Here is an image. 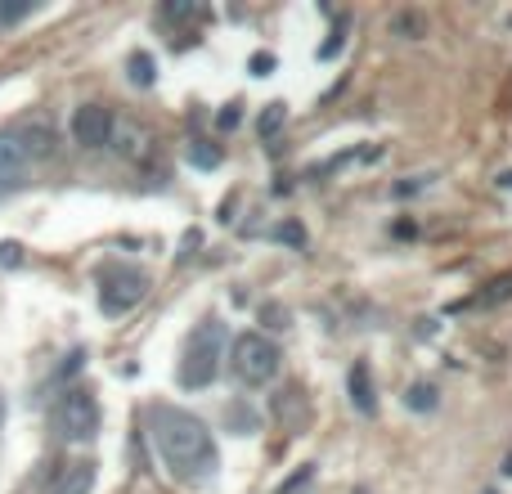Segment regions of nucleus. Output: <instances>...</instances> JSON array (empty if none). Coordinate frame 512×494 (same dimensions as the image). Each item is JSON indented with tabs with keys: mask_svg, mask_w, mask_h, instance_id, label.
<instances>
[{
	"mask_svg": "<svg viewBox=\"0 0 512 494\" xmlns=\"http://www.w3.org/2000/svg\"><path fill=\"white\" fill-rule=\"evenodd\" d=\"M499 185H504V189H512V171H508V176H504V180H499Z\"/></svg>",
	"mask_w": 512,
	"mask_h": 494,
	"instance_id": "obj_22",
	"label": "nucleus"
},
{
	"mask_svg": "<svg viewBox=\"0 0 512 494\" xmlns=\"http://www.w3.org/2000/svg\"><path fill=\"white\" fill-rule=\"evenodd\" d=\"M279 239H288V243H297V247H301V243H306V234H301L297 225H283V230H279Z\"/></svg>",
	"mask_w": 512,
	"mask_h": 494,
	"instance_id": "obj_18",
	"label": "nucleus"
},
{
	"mask_svg": "<svg viewBox=\"0 0 512 494\" xmlns=\"http://www.w3.org/2000/svg\"><path fill=\"white\" fill-rule=\"evenodd\" d=\"M279 364H283L279 346H274L265 333H239L234 337L230 369H234V378H239L243 387H265V382H274L279 378Z\"/></svg>",
	"mask_w": 512,
	"mask_h": 494,
	"instance_id": "obj_3",
	"label": "nucleus"
},
{
	"mask_svg": "<svg viewBox=\"0 0 512 494\" xmlns=\"http://www.w3.org/2000/svg\"><path fill=\"white\" fill-rule=\"evenodd\" d=\"M18 140H23V149H27V158L32 162H41V158H50L54 153V131L50 126H27V131H18Z\"/></svg>",
	"mask_w": 512,
	"mask_h": 494,
	"instance_id": "obj_10",
	"label": "nucleus"
},
{
	"mask_svg": "<svg viewBox=\"0 0 512 494\" xmlns=\"http://www.w3.org/2000/svg\"><path fill=\"white\" fill-rule=\"evenodd\" d=\"M283 122H288V104H270V108L261 113V122H256V131H261V140H270V135L279 131Z\"/></svg>",
	"mask_w": 512,
	"mask_h": 494,
	"instance_id": "obj_13",
	"label": "nucleus"
},
{
	"mask_svg": "<svg viewBox=\"0 0 512 494\" xmlns=\"http://www.w3.org/2000/svg\"><path fill=\"white\" fill-rule=\"evenodd\" d=\"M27 167H32V158H27L23 140H18L14 131H5V135H0V189L23 185Z\"/></svg>",
	"mask_w": 512,
	"mask_h": 494,
	"instance_id": "obj_7",
	"label": "nucleus"
},
{
	"mask_svg": "<svg viewBox=\"0 0 512 494\" xmlns=\"http://www.w3.org/2000/svg\"><path fill=\"white\" fill-rule=\"evenodd\" d=\"M54 423H59V436L63 441H95L99 436V400L90 396L86 387H68L59 400V409H54Z\"/></svg>",
	"mask_w": 512,
	"mask_h": 494,
	"instance_id": "obj_5",
	"label": "nucleus"
},
{
	"mask_svg": "<svg viewBox=\"0 0 512 494\" xmlns=\"http://www.w3.org/2000/svg\"><path fill=\"white\" fill-rule=\"evenodd\" d=\"M504 477H512V459H508V463H504Z\"/></svg>",
	"mask_w": 512,
	"mask_h": 494,
	"instance_id": "obj_23",
	"label": "nucleus"
},
{
	"mask_svg": "<svg viewBox=\"0 0 512 494\" xmlns=\"http://www.w3.org/2000/svg\"><path fill=\"white\" fill-rule=\"evenodd\" d=\"M113 108L104 104H81L77 113H72V140L81 144V149H104V144H113Z\"/></svg>",
	"mask_w": 512,
	"mask_h": 494,
	"instance_id": "obj_6",
	"label": "nucleus"
},
{
	"mask_svg": "<svg viewBox=\"0 0 512 494\" xmlns=\"http://www.w3.org/2000/svg\"><path fill=\"white\" fill-rule=\"evenodd\" d=\"M221 126H239V104L225 108V113H221Z\"/></svg>",
	"mask_w": 512,
	"mask_h": 494,
	"instance_id": "obj_21",
	"label": "nucleus"
},
{
	"mask_svg": "<svg viewBox=\"0 0 512 494\" xmlns=\"http://www.w3.org/2000/svg\"><path fill=\"white\" fill-rule=\"evenodd\" d=\"M221 360H225V324L221 319H203V324L189 333L185 342V355H180V387L189 391H203L216 382L221 373Z\"/></svg>",
	"mask_w": 512,
	"mask_h": 494,
	"instance_id": "obj_2",
	"label": "nucleus"
},
{
	"mask_svg": "<svg viewBox=\"0 0 512 494\" xmlns=\"http://www.w3.org/2000/svg\"><path fill=\"white\" fill-rule=\"evenodd\" d=\"M32 14V0H5L0 5V23H18V18Z\"/></svg>",
	"mask_w": 512,
	"mask_h": 494,
	"instance_id": "obj_15",
	"label": "nucleus"
},
{
	"mask_svg": "<svg viewBox=\"0 0 512 494\" xmlns=\"http://www.w3.org/2000/svg\"><path fill=\"white\" fill-rule=\"evenodd\" d=\"M131 81L135 86H153V59L149 54H131Z\"/></svg>",
	"mask_w": 512,
	"mask_h": 494,
	"instance_id": "obj_14",
	"label": "nucleus"
},
{
	"mask_svg": "<svg viewBox=\"0 0 512 494\" xmlns=\"http://www.w3.org/2000/svg\"><path fill=\"white\" fill-rule=\"evenodd\" d=\"M405 405L418 409V414H432V409H436V387H432V382H414V387L405 391Z\"/></svg>",
	"mask_w": 512,
	"mask_h": 494,
	"instance_id": "obj_12",
	"label": "nucleus"
},
{
	"mask_svg": "<svg viewBox=\"0 0 512 494\" xmlns=\"http://www.w3.org/2000/svg\"><path fill=\"white\" fill-rule=\"evenodd\" d=\"M90 490H95V463H68L45 494H90Z\"/></svg>",
	"mask_w": 512,
	"mask_h": 494,
	"instance_id": "obj_8",
	"label": "nucleus"
},
{
	"mask_svg": "<svg viewBox=\"0 0 512 494\" xmlns=\"http://www.w3.org/2000/svg\"><path fill=\"white\" fill-rule=\"evenodd\" d=\"M512 297V270H504V274H495V279L486 283V292L477 297V306H504V301Z\"/></svg>",
	"mask_w": 512,
	"mask_h": 494,
	"instance_id": "obj_11",
	"label": "nucleus"
},
{
	"mask_svg": "<svg viewBox=\"0 0 512 494\" xmlns=\"http://www.w3.org/2000/svg\"><path fill=\"white\" fill-rule=\"evenodd\" d=\"M252 68H256V77H265V72L274 68V59H270V54H256V59H252Z\"/></svg>",
	"mask_w": 512,
	"mask_h": 494,
	"instance_id": "obj_19",
	"label": "nucleus"
},
{
	"mask_svg": "<svg viewBox=\"0 0 512 494\" xmlns=\"http://www.w3.org/2000/svg\"><path fill=\"white\" fill-rule=\"evenodd\" d=\"M0 261L18 265V261H23V247H18V243H0Z\"/></svg>",
	"mask_w": 512,
	"mask_h": 494,
	"instance_id": "obj_17",
	"label": "nucleus"
},
{
	"mask_svg": "<svg viewBox=\"0 0 512 494\" xmlns=\"http://www.w3.org/2000/svg\"><path fill=\"white\" fill-rule=\"evenodd\" d=\"M149 297V274L135 265H104L99 270V310L104 315H126Z\"/></svg>",
	"mask_w": 512,
	"mask_h": 494,
	"instance_id": "obj_4",
	"label": "nucleus"
},
{
	"mask_svg": "<svg viewBox=\"0 0 512 494\" xmlns=\"http://www.w3.org/2000/svg\"><path fill=\"white\" fill-rule=\"evenodd\" d=\"M189 162H198V167H216V162H221V153L207 149V144H194V149H189Z\"/></svg>",
	"mask_w": 512,
	"mask_h": 494,
	"instance_id": "obj_16",
	"label": "nucleus"
},
{
	"mask_svg": "<svg viewBox=\"0 0 512 494\" xmlns=\"http://www.w3.org/2000/svg\"><path fill=\"white\" fill-rule=\"evenodd\" d=\"M346 387H351V400L360 414H373V409H378V396H373V382H369V364H351Z\"/></svg>",
	"mask_w": 512,
	"mask_h": 494,
	"instance_id": "obj_9",
	"label": "nucleus"
},
{
	"mask_svg": "<svg viewBox=\"0 0 512 494\" xmlns=\"http://www.w3.org/2000/svg\"><path fill=\"white\" fill-rule=\"evenodd\" d=\"M153 445H158L162 463L176 481L185 486H203L216 477V441L207 432L203 418H194L189 409H171L158 405L153 409Z\"/></svg>",
	"mask_w": 512,
	"mask_h": 494,
	"instance_id": "obj_1",
	"label": "nucleus"
},
{
	"mask_svg": "<svg viewBox=\"0 0 512 494\" xmlns=\"http://www.w3.org/2000/svg\"><path fill=\"white\" fill-rule=\"evenodd\" d=\"M81 360H86V351H72V355H68V364H63V378H68V373H77V369H81Z\"/></svg>",
	"mask_w": 512,
	"mask_h": 494,
	"instance_id": "obj_20",
	"label": "nucleus"
}]
</instances>
